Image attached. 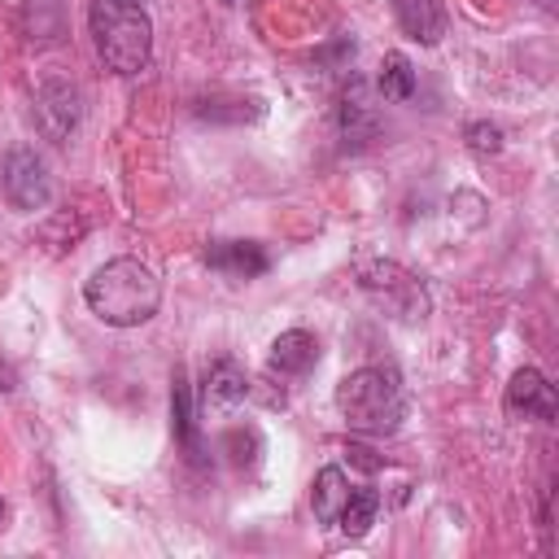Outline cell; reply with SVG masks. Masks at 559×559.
Masks as SVG:
<instances>
[{"label": "cell", "instance_id": "6da1fadb", "mask_svg": "<svg viewBox=\"0 0 559 559\" xmlns=\"http://www.w3.org/2000/svg\"><path fill=\"white\" fill-rule=\"evenodd\" d=\"M83 301L109 328H140L162 306V280L140 258H109L83 280Z\"/></svg>", "mask_w": 559, "mask_h": 559}, {"label": "cell", "instance_id": "7a4b0ae2", "mask_svg": "<svg viewBox=\"0 0 559 559\" xmlns=\"http://www.w3.org/2000/svg\"><path fill=\"white\" fill-rule=\"evenodd\" d=\"M87 31L105 70L131 79L153 61V17L140 0H92Z\"/></svg>", "mask_w": 559, "mask_h": 559}, {"label": "cell", "instance_id": "3957f363", "mask_svg": "<svg viewBox=\"0 0 559 559\" xmlns=\"http://www.w3.org/2000/svg\"><path fill=\"white\" fill-rule=\"evenodd\" d=\"M336 411L354 432L389 437L402 428L406 393L393 367H358L336 384Z\"/></svg>", "mask_w": 559, "mask_h": 559}, {"label": "cell", "instance_id": "277c9868", "mask_svg": "<svg viewBox=\"0 0 559 559\" xmlns=\"http://www.w3.org/2000/svg\"><path fill=\"white\" fill-rule=\"evenodd\" d=\"M358 284H362V293L376 301V306H384L393 319H402V323H419L424 314H428V288L419 284V275H411L406 266H397V262H389V258H367V262H358Z\"/></svg>", "mask_w": 559, "mask_h": 559}, {"label": "cell", "instance_id": "5b68a950", "mask_svg": "<svg viewBox=\"0 0 559 559\" xmlns=\"http://www.w3.org/2000/svg\"><path fill=\"white\" fill-rule=\"evenodd\" d=\"M0 188H4V197H9L13 210L35 214V210H48L52 205V170L26 144L4 153V162H0Z\"/></svg>", "mask_w": 559, "mask_h": 559}, {"label": "cell", "instance_id": "8992f818", "mask_svg": "<svg viewBox=\"0 0 559 559\" xmlns=\"http://www.w3.org/2000/svg\"><path fill=\"white\" fill-rule=\"evenodd\" d=\"M35 122L52 144H66L83 122V92L66 74H48L35 87Z\"/></svg>", "mask_w": 559, "mask_h": 559}, {"label": "cell", "instance_id": "52a82bcc", "mask_svg": "<svg viewBox=\"0 0 559 559\" xmlns=\"http://www.w3.org/2000/svg\"><path fill=\"white\" fill-rule=\"evenodd\" d=\"M507 411L520 419H542V424H550L555 419V411H559V397H555V384L537 371V367H520L515 376H511V384H507Z\"/></svg>", "mask_w": 559, "mask_h": 559}, {"label": "cell", "instance_id": "ba28073f", "mask_svg": "<svg viewBox=\"0 0 559 559\" xmlns=\"http://www.w3.org/2000/svg\"><path fill=\"white\" fill-rule=\"evenodd\" d=\"M205 262H210L214 271L231 275V280H253V275H262V271L271 266L266 249L253 245V240H214V245L205 249Z\"/></svg>", "mask_w": 559, "mask_h": 559}, {"label": "cell", "instance_id": "9c48e42d", "mask_svg": "<svg viewBox=\"0 0 559 559\" xmlns=\"http://www.w3.org/2000/svg\"><path fill=\"white\" fill-rule=\"evenodd\" d=\"M393 13H397V26H402L406 39H415L424 48L441 44V35H445V9H441V0H393Z\"/></svg>", "mask_w": 559, "mask_h": 559}, {"label": "cell", "instance_id": "30bf717a", "mask_svg": "<svg viewBox=\"0 0 559 559\" xmlns=\"http://www.w3.org/2000/svg\"><path fill=\"white\" fill-rule=\"evenodd\" d=\"M314 362H319V341H314V332H306V328L280 332L275 345H271V358H266V367L280 371V376H306Z\"/></svg>", "mask_w": 559, "mask_h": 559}, {"label": "cell", "instance_id": "8fae6325", "mask_svg": "<svg viewBox=\"0 0 559 559\" xmlns=\"http://www.w3.org/2000/svg\"><path fill=\"white\" fill-rule=\"evenodd\" d=\"M192 415H197L192 411V384H188L183 371H175V380H170V432L188 450V459H201V441H197V419Z\"/></svg>", "mask_w": 559, "mask_h": 559}, {"label": "cell", "instance_id": "7c38bea8", "mask_svg": "<svg viewBox=\"0 0 559 559\" xmlns=\"http://www.w3.org/2000/svg\"><path fill=\"white\" fill-rule=\"evenodd\" d=\"M345 498H349V476H345L336 463H328V467L314 476V489H310L314 520H319V524H336V515H341Z\"/></svg>", "mask_w": 559, "mask_h": 559}, {"label": "cell", "instance_id": "4fadbf2b", "mask_svg": "<svg viewBox=\"0 0 559 559\" xmlns=\"http://www.w3.org/2000/svg\"><path fill=\"white\" fill-rule=\"evenodd\" d=\"M376 515H380V493L367 489V485H349V498H345V507L336 515V528L345 537H367L371 524H376Z\"/></svg>", "mask_w": 559, "mask_h": 559}, {"label": "cell", "instance_id": "5bb4252c", "mask_svg": "<svg viewBox=\"0 0 559 559\" xmlns=\"http://www.w3.org/2000/svg\"><path fill=\"white\" fill-rule=\"evenodd\" d=\"M245 393H249V376H245L231 358H218V362L205 371V402H214V406H236V402H245Z\"/></svg>", "mask_w": 559, "mask_h": 559}, {"label": "cell", "instance_id": "9a60e30c", "mask_svg": "<svg viewBox=\"0 0 559 559\" xmlns=\"http://www.w3.org/2000/svg\"><path fill=\"white\" fill-rule=\"evenodd\" d=\"M376 92H380V100H411V92H415V70H411L406 52H384Z\"/></svg>", "mask_w": 559, "mask_h": 559}, {"label": "cell", "instance_id": "2e32d148", "mask_svg": "<svg viewBox=\"0 0 559 559\" xmlns=\"http://www.w3.org/2000/svg\"><path fill=\"white\" fill-rule=\"evenodd\" d=\"M371 131H376V118H371V105L362 96V83L354 79L349 92H345V100H341V135L345 140H367Z\"/></svg>", "mask_w": 559, "mask_h": 559}, {"label": "cell", "instance_id": "e0dca14e", "mask_svg": "<svg viewBox=\"0 0 559 559\" xmlns=\"http://www.w3.org/2000/svg\"><path fill=\"white\" fill-rule=\"evenodd\" d=\"M463 135H467V148H472L476 157L502 153V127H498V122H472Z\"/></svg>", "mask_w": 559, "mask_h": 559}, {"label": "cell", "instance_id": "ac0fdd59", "mask_svg": "<svg viewBox=\"0 0 559 559\" xmlns=\"http://www.w3.org/2000/svg\"><path fill=\"white\" fill-rule=\"evenodd\" d=\"M13 384H17V376H13V367H9V362H0V393H9Z\"/></svg>", "mask_w": 559, "mask_h": 559}, {"label": "cell", "instance_id": "d6986e66", "mask_svg": "<svg viewBox=\"0 0 559 559\" xmlns=\"http://www.w3.org/2000/svg\"><path fill=\"white\" fill-rule=\"evenodd\" d=\"M218 4H245V0H218Z\"/></svg>", "mask_w": 559, "mask_h": 559}, {"label": "cell", "instance_id": "ffe728a7", "mask_svg": "<svg viewBox=\"0 0 559 559\" xmlns=\"http://www.w3.org/2000/svg\"><path fill=\"white\" fill-rule=\"evenodd\" d=\"M0 515H4V502H0Z\"/></svg>", "mask_w": 559, "mask_h": 559}]
</instances>
